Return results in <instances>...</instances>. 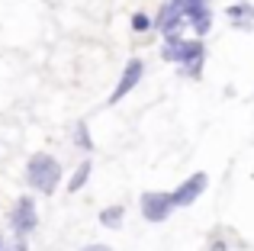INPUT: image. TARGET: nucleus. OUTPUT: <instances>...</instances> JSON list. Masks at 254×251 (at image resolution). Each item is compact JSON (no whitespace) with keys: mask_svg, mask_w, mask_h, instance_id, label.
<instances>
[{"mask_svg":"<svg viewBox=\"0 0 254 251\" xmlns=\"http://www.w3.org/2000/svg\"><path fill=\"white\" fill-rule=\"evenodd\" d=\"M13 226H16L19 232H26V229L32 226V203H29V200H23V203H19L16 216H13Z\"/></svg>","mask_w":254,"mask_h":251,"instance_id":"2","label":"nucleus"},{"mask_svg":"<svg viewBox=\"0 0 254 251\" xmlns=\"http://www.w3.org/2000/svg\"><path fill=\"white\" fill-rule=\"evenodd\" d=\"M29 174H32V181H36L42 190H49L52 181H55V174H58V168H55V161H52V158H36V161H32V168H29Z\"/></svg>","mask_w":254,"mask_h":251,"instance_id":"1","label":"nucleus"}]
</instances>
